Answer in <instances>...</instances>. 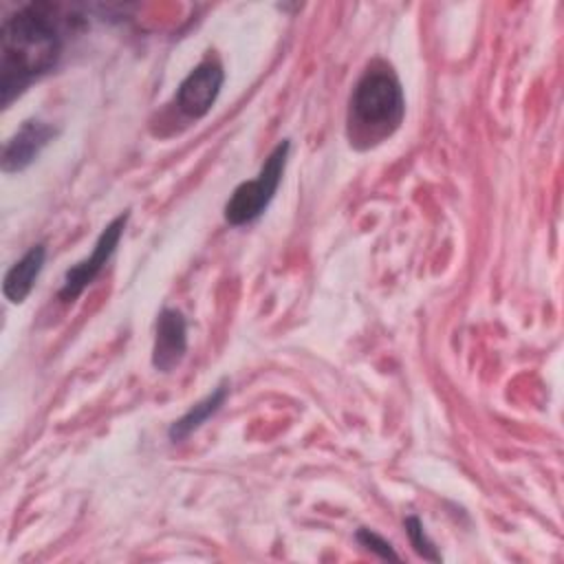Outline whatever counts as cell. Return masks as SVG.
Masks as SVG:
<instances>
[{
  "label": "cell",
  "instance_id": "6da1fadb",
  "mask_svg": "<svg viewBox=\"0 0 564 564\" xmlns=\"http://www.w3.org/2000/svg\"><path fill=\"white\" fill-rule=\"evenodd\" d=\"M82 26V15L55 2H29L4 18L0 29V104L9 108L33 82L51 73L66 37Z\"/></svg>",
  "mask_w": 564,
  "mask_h": 564
},
{
  "label": "cell",
  "instance_id": "7a4b0ae2",
  "mask_svg": "<svg viewBox=\"0 0 564 564\" xmlns=\"http://www.w3.org/2000/svg\"><path fill=\"white\" fill-rule=\"evenodd\" d=\"M405 115V97L392 66L375 59L357 79L348 104V139L370 148L397 132Z\"/></svg>",
  "mask_w": 564,
  "mask_h": 564
},
{
  "label": "cell",
  "instance_id": "3957f363",
  "mask_svg": "<svg viewBox=\"0 0 564 564\" xmlns=\"http://www.w3.org/2000/svg\"><path fill=\"white\" fill-rule=\"evenodd\" d=\"M289 152H291V141L282 139L264 159L258 176L251 181H242L231 192V196L223 209L225 220L229 225L240 227V225L258 220L264 214V209L269 207V203L273 200V196L282 183Z\"/></svg>",
  "mask_w": 564,
  "mask_h": 564
},
{
  "label": "cell",
  "instance_id": "277c9868",
  "mask_svg": "<svg viewBox=\"0 0 564 564\" xmlns=\"http://www.w3.org/2000/svg\"><path fill=\"white\" fill-rule=\"evenodd\" d=\"M128 218H130V212H121L119 216H115L99 234L93 251L88 258L79 260L77 264H73L66 273H64V280H62V286L57 291V297L62 302H73L77 300L90 284L93 280L104 271V267L108 264V260L112 258V253L117 251L119 242H121V236L126 231V225H128Z\"/></svg>",
  "mask_w": 564,
  "mask_h": 564
},
{
  "label": "cell",
  "instance_id": "5b68a950",
  "mask_svg": "<svg viewBox=\"0 0 564 564\" xmlns=\"http://www.w3.org/2000/svg\"><path fill=\"white\" fill-rule=\"evenodd\" d=\"M225 84V70L223 64L216 57L203 59L196 68L189 70V75L178 84L176 90V108L189 117L200 119L205 117L212 106L216 104L220 88Z\"/></svg>",
  "mask_w": 564,
  "mask_h": 564
},
{
  "label": "cell",
  "instance_id": "8992f818",
  "mask_svg": "<svg viewBox=\"0 0 564 564\" xmlns=\"http://www.w3.org/2000/svg\"><path fill=\"white\" fill-rule=\"evenodd\" d=\"M187 352V319L178 308H161L156 317L152 366L159 372H172Z\"/></svg>",
  "mask_w": 564,
  "mask_h": 564
},
{
  "label": "cell",
  "instance_id": "52a82bcc",
  "mask_svg": "<svg viewBox=\"0 0 564 564\" xmlns=\"http://www.w3.org/2000/svg\"><path fill=\"white\" fill-rule=\"evenodd\" d=\"M57 137V128L42 119H26L2 148V170L15 174L26 170L40 152Z\"/></svg>",
  "mask_w": 564,
  "mask_h": 564
},
{
  "label": "cell",
  "instance_id": "ba28073f",
  "mask_svg": "<svg viewBox=\"0 0 564 564\" xmlns=\"http://www.w3.org/2000/svg\"><path fill=\"white\" fill-rule=\"evenodd\" d=\"M44 260H46V247L40 242L29 247L24 256L7 269L2 280V293L11 304H22L29 297V293L33 291L44 269Z\"/></svg>",
  "mask_w": 564,
  "mask_h": 564
},
{
  "label": "cell",
  "instance_id": "9c48e42d",
  "mask_svg": "<svg viewBox=\"0 0 564 564\" xmlns=\"http://www.w3.org/2000/svg\"><path fill=\"white\" fill-rule=\"evenodd\" d=\"M227 394H229V383L227 381H220L207 397H203L200 401L192 403L187 408L185 414H181L170 427H167V438L172 443H178V441H185L187 436H192L209 416H214L227 401Z\"/></svg>",
  "mask_w": 564,
  "mask_h": 564
},
{
  "label": "cell",
  "instance_id": "30bf717a",
  "mask_svg": "<svg viewBox=\"0 0 564 564\" xmlns=\"http://www.w3.org/2000/svg\"><path fill=\"white\" fill-rule=\"evenodd\" d=\"M403 529H405L408 540H410L412 549L416 551V555H421L423 560H430V562H441V553H438L436 544L430 540V535L425 533V527L419 516H408L403 520Z\"/></svg>",
  "mask_w": 564,
  "mask_h": 564
},
{
  "label": "cell",
  "instance_id": "8fae6325",
  "mask_svg": "<svg viewBox=\"0 0 564 564\" xmlns=\"http://www.w3.org/2000/svg\"><path fill=\"white\" fill-rule=\"evenodd\" d=\"M355 540H357L364 549H368L370 553H375V555L381 557V560H399V553L392 549V544H390L386 538H381L379 533H375L372 529H368V527L357 529Z\"/></svg>",
  "mask_w": 564,
  "mask_h": 564
}]
</instances>
